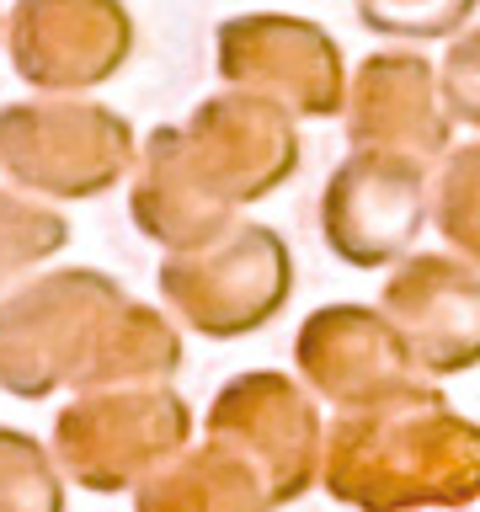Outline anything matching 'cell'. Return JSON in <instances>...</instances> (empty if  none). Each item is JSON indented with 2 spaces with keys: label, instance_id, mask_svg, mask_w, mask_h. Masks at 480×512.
<instances>
[{
  "label": "cell",
  "instance_id": "1",
  "mask_svg": "<svg viewBox=\"0 0 480 512\" xmlns=\"http://www.w3.org/2000/svg\"><path fill=\"white\" fill-rule=\"evenodd\" d=\"M182 331L96 267L32 272L0 294V390L48 400L59 390L171 384Z\"/></svg>",
  "mask_w": 480,
  "mask_h": 512
},
{
  "label": "cell",
  "instance_id": "2",
  "mask_svg": "<svg viewBox=\"0 0 480 512\" xmlns=\"http://www.w3.org/2000/svg\"><path fill=\"white\" fill-rule=\"evenodd\" d=\"M299 171L294 118L262 96L219 91L187 123H160L128 171V219L166 251H192L230 230L246 203H262Z\"/></svg>",
  "mask_w": 480,
  "mask_h": 512
},
{
  "label": "cell",
  "instance_id": "3",
  "mask_svg": "<svg viewBox=\"0 0 480 512\" xmlns=\"http://www.w3.org/2000/svg\"><path fill=\"white\" fill-rule=\"evenodd\" d=\"M320 480L358 512L470 507L480 496V427L432 384L411 379L336 411L320 438Z\"/></svg>",
  "mask_w": 480,
  "mask_h": 512
},
{
  "label": "cell",
  "instance_id": "4",
  "mask_svg": "<svg viewBox=\"0 0 480 512\" xmlns=\"http://www.w3.org/2000/svg\"><path fill=\"white\" fill-rule=\"evenodd\" d=\"M139 134L91 96H27L0 107V171L38 203L102 198L134 171Z\"/></svg>",
  "mask_w": 480,
  "mask_h": 512
},
{
  "label": "cell",
  "instance_id": "5",
  "mask_svg": "<svg viewBox=\"0 0 480 512\" xmlns=\"http://www.w3.org/2000/svg\"><path fill=\"white\" fill-rule=\"evenodd\" d=\"M294 294V256L288 240L267 224L235 219L230 230L192 251H166L160 299L192 336L235 342L262 331Z\"/></svg>",
  "mask_w": 480,
  "mask_h": 512
},
{
  "label": "cell",
  "instance_id": "6",
  "mask_svg": "<svg viewBox=\"0 0 480 512\" xmlns=\"http://www.w3.org/2000/svg\"><path fill=\"white\" fill-rule=\"evenodd\" d=\"M192 443V406L171 384L80 390L54 416V464L80 491H134L150 470Z\"/></svg>",
  "mask_w": 480,
  "mask_h": 512
},
{
  "label": "cell",
  "instance_id": "7",
  "mask_svg": "<svg viewBox=\"0 0 480 512\" xmlns=\"http://www.w3.org/2000/svg\"><path fill=\"white\" fill-rule=\"evenodd\" d=\"M320 406L304 384L272 368L230 379L203 416V443L256 480L267 507H288L320 480Z\"/></svg>",
  "mask_w": 480,
  "mask_h": 512
},
{
  "label": "cell",
  "instance_id": "8",
  "mask_svg": "<svg viewBox=\"0 0 480 512\" xmlns=\"http://www.w3.org/2000/svg\"><path fill=\"white\" fill-rule=\"evenodd\" d=\"M214 64L230 91L262 96L288 118H336L347 102L342 48L326 27L283 11H246L219 22Z\"/></svg>",
  "mask_w": 480,
  "mask_h": 512
},
{
  "label": "cell",
  "instance_id": "9",
  "mask_svg": "<svg viewBox=\"0 0 480 512\" xmlns=\"http://www.w3.org/2000/svg\"><path fill=\"white\" fill-rule=\"evenodd\" d=\"M6 54L32 91L86 96L134 59V11L123 0H16Z\"/></svg>",
  "mask_w": 480,
  "mask_h": 512
},
{
  "label": "cell",
  "instance_id": "10",
  "mask_svg": "<svg viewBox=\"0 0 480 512\" xmlns=\"http://www.w3.org/2000/svg\"><path fill=\"white\" fill-rule=\"evenodd\" d=\"M427 224V171L411 160L352 150L320 198V235L336 262L390 267L406 262Z\"/></svg>",
  "mask_w": 480,
  "mask_h": 512
},
{
  "label": "cell",
  "instance_id": "11",
  "mask_svg": "<svg viewBox=\"0 0 480 512\" xmlns=\"http://www.w3.org/2000/svg\"><path fill=\"white\" fill-rule=\"evenodd\" d=\"M347 139L363 155H390L411 160V166H432L448 155V118L443 96H438V70L422 54L406 48H384L358 64V75L347 80Z\"/></svg>",
  "mask_w": 480,
  "mask_h": 512
},
{
  "label": "cell",
  "instance_id": "12",
  "mask_svg": "<svg viewBox=\"0 0 480 512\" xmlns=\"http://www.w3.org/2000/svg\"><path fill=\"white\" fill-rule=\"evenodd\" d=\"M379 315L390 320L416 374H464L480 363V272L448 256H406L384 283Z\"/></svg>",
  "mask_w": 480,
  "mask_h": 512
},
{
  "label": "cell",
  "instance_id": "13",
  "mask_svg": "<svg viewBox=\"0 0 480 512\" xmlns=\"http://www.w3.org/2000/svg\"><path fill=\"white\" fill-rule=\"evenodd\" d=\"M294 363H299L304 384L320 400H331L336 411L379 400L416 379L390 320L379 310H363V304H326V310H315L299 326Z\"/></svg>",
  "mask_w": 480,
  "mask_h": 512
},
{
  "label": "cell",
  "instance_id": "14",
  "mask_svg": "<svg viewBox=\"0 0 480 512\" xmlns=\"http://www.w3.org/2000/svg\"><path fill=\"white\" fill-rule=\"evenodd\" d=\"M134 512H267L256 480L219 448H182L134 486Z\"/></svg>",
  "mask_w": 480,
  "mask_h": 512
},
{
  "label": "cell",
  "instance_id": "15",
  "mask_svg": "<svg viewBox=\"0 0 480 512\" xmlns=\"http://www.w3.org/2000/svg\"><path fill=\"white\" fill-rule=\"evenodd\" d=\"M64 246H70V219L54 203L0 187V294L32 278L43 262H54Z\"/></svg>",
  "mask_w": 480,
  "mask_h": 512
},
{
  "label": "cell",
  "instance_id": "16",
  "mask_svg": "<svg viewBox=\"0 0 480 512\" xmlns=\"http://www.w3.org/2000/svg\"><path fill=\"white\" fill-rule=\"evenodd\" d=\"M0 512H64V475L54 454L22 427L0 422Z\"/></svg>",
  "mask_w": 480,
  "mask_h": 512
},
{
  "label": "cell",
  "instance_id": "17",
  "mask_svg": "<svg viewBox=\"0 0 480 512\" xmlns=\"http://www.w3.org/2000/svg\"><path fill=\"white\" fill-rule=\"evenodd\" d=\"M427 203H432V219H438L448 246L464 251L470 262H480V144H464V150L448 155L438 192Z\"/></svg>",
  "mask_w": 480,
  "mask_h": 512
},
{
  "label": "cell",
  "instance_id": "18",
  "mask_svg": "<svg viewBox=\"0 0 480 512\" xmlns=\"http://www.w3.org/2000/svg\"><path fill=\"white\" fill-rule=\"evenodd\" d=\"M480 0H358V22L379 38H454Z\"/></svg>",
  "mask_w": 480,
  "mask_h": 512
},
{
  "label": "cell",
  "instance_id": "19",
  "mask_svg": "<svg viewBox=\"0 0 480 512\" xmlns=\"http://www.w3.org/2000/svg\"><path fill=\"white\" fill-rule=\"evenodd\" d=\"M438 96L448 107V118L480 128V27L448 48L443 70H438Z\"/></svg>",
  "mask_w": 480,
  "mask_h": 512
},
{
  "label": "cell",
  "instance_id": "20",
  "mask_svg": "<svg viewBox=\"0 0 480 512\" xmlns=\"http://www.w3.org/2000/svg\"><path fill=\"white\" fill-rule=\"evenodd\" d=\"M448 512H475V507H448Z\"/></svg>",
  "mask_w": 480,
  "mask_h": 512
}]
</instances>
